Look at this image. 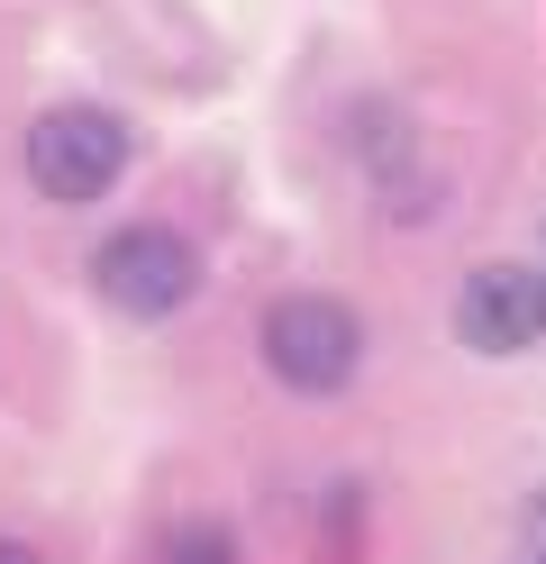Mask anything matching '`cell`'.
I'll return each mask as SVG.
<instances>
[{
    "instance_id": "1",
    "label": "cell",
    "mask_w": 546,
    "mask_h": 564,
    "mask_svg": "<svg viewBox=\"0 0 546 564\" xmlns=\"http://www.w3.org/2000/svg\"><path fill=\"white\" fill-rule=\"evenodd\" d=\"M355 356H364V328H355L346 301L291 292V301L265 310V365H274V382H291V392H338V382L355 373Z\"/></svg>"
},
{
    "instance_id": "2",
    "label": "cell",
    "mask_w": 546,
    "mask_h": 564,
    "mask_svg": "<svg viewBox=\"0 0 546 564\" xmlns=\"http://www.w3.org/2000/svg\"><path fill=\"white\" fill-rule=\"evenodd\" d=\"M119 164H128V137L92 100H64V110H46L28 128V183L46 200H100L119 183Z\"/></svg>"
},
{
    "instance_id": "3",
    "label": "cell",
    "mask_w": 546,
    "mask_h": 564,
    "mask_svg": "<svg viewBox=\"0 0 546 564\" xmlns=\"http://www.w3.org/2000/svg\"><path fill=\"white\" fill-rule=\"evenodd\" d=\"M92 282H100L109 310H128V319H164V310L192 301L201 264H192V246H182L173 228H119L92 256Z\"/></svg>"
},
{
    "instance_id": "4",
    "label": "cell",
    "mask_w": 546,
    "mask_h": 564,
    "mask_svg": "<svg viewBox=\"0 0 546 564\" xmlns=\"http://www.w3.org/2000/svg\"><path fill=\"white\" fill-rule=\"evenodd\" d=\"M456 337L473 356H520V346L546 337V282L528 264H483L456 301Z\"/></svg>"
},
{
    "instance_id": "5",
    "label": "cell",
    "mask_w": 546,
    "mask_h": 564,
    "mask_svg": "<svg viewBox=\"0 0 546 564\" xmlns=\"http://www.w3.org/2000/svg\"><path fill=\"white\" fill-rule=\"evenodd\" d=\"M164 564H237V546H228V528H173Z\"/></svg>"
},
{
    "instance_id": "6",
    "label": "cell",
    "mask_w": 546,
    "mask_h": 564,
    "mask_svg": "<svg viewBox=\"0 0 546 564\" xmlns=\"http://www.w3.org/2000/svg\"><path fill=\"white\" fill-rule=\"evenodd\" d=\"M520 538H528V555H546V491H537V501L520 510Z\"/></svg>"
},
{
    "instance_id": "7",
    "label": "cell",
    "mask_w": 546,
    "mask_h": 564,
    "mask_svg": "<svg viewBox=\"0 0 546 564\" xmlns=\"http://www.w3.org/2000/svg\"><path fill=\"white\" fill-rule=\"evenodd\" d=\"M0 564H36V555H28V546H0Z\"/></svg>"
},
{
    "instance_id": "8",
    "label": "cell",
    "mask_w": 546,
    "mask_h": 564,
    "mask_svg": "<svg viewBox=\"0 0 546 564\" xmlns=\"http://www.w3.org/2000/svg\"><path fill=\"white\" fill-rule=\"evenodd\" d=\"M510 564H546V555H510Z\"/></svg>"
}]
</instances>
